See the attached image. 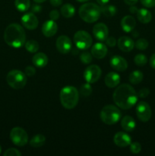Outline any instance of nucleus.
Here are the masks:
<instances>
[{
    "label": "nucleus",
    "instance_id": "obj_46",
    "mask_svg": "<svg viewBox=\"0 0 155 156\" xmlns=\"http://www.w3.org/2000/svg\"><path fill=\"white\" fill-rule=\"evenodd\" d=\"M97 3L100 4V5H106L109 2V0H97Z\"/></svg>",
    "mask_w": 155,
    "mask_h": 156
},
{
    "label": "nucleus",
    "instance_id": "obj_33",
    "mask_svg": "<svg viewBox=\"0 0 155 156\" xmlns=\"http://www.w3.org/2000/svg\"><path fill=\"white\" fill-rule=\"evenodd\" d=\"M80 59L82 63L89 64L92 62V54H91L89 52H84L81 54Z\"/></svg>",
    "mask_w": 155,
    "mask_h": 156
},
{
    "label": "nucleus",
    "instance_id": "obj_11",
    "mask_svg": "<svg viewBox=\"0 0 155 156\" xmlns=\"http://www.w3.org/2000/svg\"><path fill=\"white\" fill-rule=\"evenodd\" d=\"M56 46L59 53L65 54L71 50L72 44L68 37L65 36V35H62V36H59L56 40Z\"/></svg>",
    "mask_w": 155,
    "mask_h": 156
},
{
    "label": "nucleus",
    "instance_id": "obj_36",
    "mask_svg": "<svg viewBox=\"0 0 155 156\" xmlns=\"http://www.w3.org/2000/svg\"><path fill=\"white\" fill-rule=\"evenodd\" d=\"M149 94H150V91H149L148 88H141V89L138 91V93L137 94H138V97L144 98L147 97V96L149 95Z\"/></svg>",
    "mask_w": 155,
    "mask_h": 156
},
{
    "label": "nucleus",
    "instance_id": "obj_20",
    "mask_svg": "<svg viewBox=\"0 0 155 156\" xmlns=\"http://www.w3.org/2000/svg\"><path fill=\"white\" fill-rule=\"evenodd\" d=\"M105 84L108 88H115L117 85H119L120 82V76L118 73L111 72L108 73L105 77Z\"/></svg>",
    "mask_w": 155,
    "mask_h": 156
},
{
    "label": "nucleus",
    "instance_id": "obj_42",
    "mask_svg": "<svg viewBox=\"0 0 155 156\" xmlns=\"http://www.w3.org/2000/svg\"><path fill=\"white\" fill-rule=\"evenodd\" d=\"M150 66L152 67V68L154 69H155V53H153V54L151 56V57H150Z\"/></svg>",
    "mask_w": 155,
    "mask_h": 156
},
{
    "label": "nucleus",
    "instance_id": "obj_48",
    "mask_svg": "<svg viewBox=\"0 0 155 156\" xmlns=\"http://www.w3.org/2000/svg\"><path fill=\"white\" fill-rule=\"evenodd\" d=\"M76 1L79 2H84L88 1V0H76Z\"/></svg>",
    "mask_w": 155,
    "mask_h": 156
},
{
    "label": "nucleus",
    "instance_id": "obj_18",
    "mask_svg": "<svg viewBox=\"0 0 155 156\" xmlns=\"http://www.w3.org/2000/svg\"><path fill=\"white\" fill-rule=\"evenodd\" d=\"M117 44H118L119 50L123 52H130L135 47V43H134L133 40L126 36L120 37L118 40Z\"/></svg>",
    "mask_w": 155,
    "mask_h": 156
},
{
    "label": "nucleus",
    "instance_id": "obj_23",
    "mask_svg": "<svg viewBox=\"0 0 155 156\" xmlns=\"http://www.w3.org/2000/svg\"><path fill=\"white\" fill-rule=\"evenodd\" d=\"M137 18L140 22L143 24H147L152 19V15L150 11L146 9H140L137 12Z\"/></svg>",
    "mask_w": 155,
    "mask_h": 156
},
{
    "label": "nucleus",
    "instance_id": "obj_44",
    "mask_svg": "<svg viewBox=\"0 0 155 156\" xmlns=\"http://www.w3.org/2000/svg\"><path fill=\"white\" fill-rule=\"evenodd\" d=\"M124 2L128 5H134L138 2V0H124Z\"/></svg>",
    "mask_w": 155,
    "mask_h": 156
},
{
    "label": "nucleus",
    "instance_id": "obj_25",
    "mask_svg": "<svg viewBox=\"0 0 155 156\" xmlns=\"http://www.w3.org/2000/svg\"><path fill=\"white\" fill-rule=\"evenodd\" d=\"M46 143V137L42 134H37V135L33 136L30 140V145L32 147L40 148L43 146Z\"/></svg>",
    "mask_w": 155,
    "mask_h": 156
},
{
    "label": "nucleus",
    "instance_id": "obj_38",
    "mask_svg": "<svg viewBox=\"0 0 155 156\" xmlns=\"http://www.w3.org/2000/svg\"><path fill=\"white\" fill-rule=\"evenodd\" d=\"M24 72H25L26 76H28V77H31L36 74V69L33 66H27Z\"/></svg>",
    "mask_w": 155,
    "mask_h": 156
},
{
    "label": "nucleus",
    "instance_id": "obj_47",
    "mask_svg": "<svg viewBox=\"0 0 155 156\" xmlns=\"http://www.w3.org/2000/svg\"><path fill=\"white\" fill-rule=\"evenodd\" d=\"M33 1L36 3H42V2H46V0H33Z\"/></svg>",
    "mask_w": 155,
    "mask_h": 156
},
{
    "label": "nucleus",
    "instance_id": "obj_31",
    "mask_svg": "<svg viewBox=\"0 0 155 156\" xmlns=\"http://www.w3.org/2000/svg\"><path fill=\"white\" fill-rule=\"evenodd\" d=\"M135 63L138 66H143L147 62V58L144 54H137L134 58Z\"/></svg>",
    "mask_w": 155,
    "mask_h": 156
},
{
    "label": "nucleus",
    "instance_id": "obj_45",
    "mask_svg": "<svg viewBox=\"0 0 155 156\" xmlns=\"http://www.w3.org/2000/svg\"><path fill=\"white\" fill-rule=\"evenodd\" d=\"M138 9H137L135 6H133V5H132V7H130V9H129V12H130L131 13H132V14H137V12H138Z\"/></svg>",
    "mask_w": 155,
    "mask_h": 156
},
{
    "label": "nucleus",
    "instance_id": "obj_24",
    "mask_svg": "<svg viewBox=\"0 0 155 156\" xmlns=\"http://www.w3.org/2000/svg\"><path fill=\"white\" fill-rule=\"evenodd\" d=\"M74 13H75V9L72 5L69 4V3L65 4L61 8V14L65 18H71L74 16Z\"/></svg>",
    "mask_w": 155,
    "mask_h": 156
},
{
    "label": "nucleus",
    "instance_id": "obj_12",
    "mask_svg": "<svg viewBox=\"0 0 155 156\" xmlns=\"http://www.w3.org/2000/svg\"><path fill=\"white\" fill-rule=\"evenodd\" d=\"M93 34H94V36L95 37L97 41L103 42L108 37L109 30H108V27H106V24H104L103 23H98L94 26Z\"/></svg>",
    "mask_w": 155,
    "mask_h": 156
},
{
    "label": "nucleus",
    "instance_id": "obj_14",
    "mask_svg": "<svg viewBox=\"0 0 155 156\" xmlns=\"http://www.w3.org/2000/svg\"><path fill=\"white\" fill-rule=\"evenodd\" d=\"M113 142L119 147H126L130 146L132 143V139L130 136L125 132H118L115 134Z\"/></svg>",
    "mask_w": 155,
    "mask_h": 156
},
{
    "label": "nucleus",
    "instance_id": "obj_35",
    "mask_svg": "<svg viewBox=\"0 0 155 156\" xmlns=\"http://www.w3.org/2000/svg\"><path fill=\"white\" fill-rule=\"evenodd\" d=\"M21 153L16 149L10 148L4 152V156H21Z\"/></svg>",
    "mask_w": 155,
    "mask_h": 156
},
{
    "label": "nucleus",
    "instance_id": "obj_4",
    "mask_svg": "<svg viewBox=\"0 0 155 156\" xmlns=\"http://www.w3.org/2000/svg\"><path fill=\"white\" fill-rule=\"evenodd\" d=\"M79 15L83 21L87 23H93L100 18L101 10L100 7L94 3H86L79 9Z\"/></svg>",
    "mask_w": 155,
    "mask_h": 156
},
{
    "label": "nucleus",
    "instance_id": "obj_43",
    "mask_svg": "<svg viewBox=\"0 0 155 156\" xmlns=\"http://www.w3.org/2000/svg\"><path fill=\"white\" fill-rule=\"evenodd\" d=\"M42 10V7L40 5H34L32 7V11L33 12H40Z\"/></svg>",
    "mask_w": 155,
    "mask_h": 156
},
{
    "label": "nucleus",
    "instance_id": "obj_1",
    "mask_svg": "<svg viewBox=\"0 0 155 156\" xmlns=\"http://www.w3.org/2000/svg\"><path fill=\"white\" fill-rule=\"evenodd\" d=\"M112 98L117 107L123 110H129L137 103L138 94L130 85L122 84L114 91Z\"/></svg>",
    "mask_w": 155,
    "mask_h": 156
},
{
    "label": "nucleus",
    "instance_id": "obj_30",
    "mask_svg": "<svg viewBox=\"0 0 155 156\" xmlns=\"http://www.w3.org/2000/svg\"><path fill=\"white\" fill-rule=\"evenodd\" d=\"M80 92L81 95L84 96V97H88V96L91 95V93H92V87H91V83L87 82V83L83 84L81 86Z\"/></svg>",
    "mask_w": 155,
    "mask_h": 156
},
{
    "label": "nucleus",
    "instance_id": "obj_10",
    "mask_svg": "<svg viewBox=\"0 0 155 156\" xmlns=\"http://www.w3.org/2000/svg\"><path fill=\"white\" fill-rule=\"evenodd\" d=\"M136 115L141 121H148L152 115L150 105L145 101H140L136 107Z\"/></svg>",
    "mask_w": 155,
    "mask_h": 156
},
{
    "label": "nucleus",
    "instance_id": "obj_16",
    "mask_svg": "<svg viewBox=\"0 0 155 156\" xmlns=\"http://www.w3.org/2000/svg\"><path fill=\"white\" fill-rule=\"evenodd\" d=\"M110 66L113 69L119 72H124L128 68V62L120 56H114L110 59Z\"/></svg>",
    "mask_w": 155,
    "mask_h": 156
},
{
    "label": "nucleus",
    "instance_id": "obj_22",
    "mask_svg": "<svg viewBox=\"0 0 155 156\" xmlns=\"http://www.w3.org/2000/svg\"><path fill=\"white\" fill-rule=\"evenodd\" d=\"M122 128L126 132H132L135 129L136 126V123L135 120L131 116H126L121 120Z\"/></svg>",
    "mask_w": 155,
    "mask_h": 156
},
{
    "label": "nucleus",
    "instance_id": "obj_15",
    "mask_svg": "<svg viewBox=\"0 0 155 156\" xmlns=\"http://www.w3.org/2000/svg\"><path fill=\"white\" fill-rule=\"evenodd\" d=\"M58 30V25L53 20H49L45 21L42 26L43 34L47 37L54 36Z\"/></svg>",
    "mask_w": 155,
    "mask_h": 156
},
{
    "label": "nucleus",
    "instance_id": "obj_13",
    "mask_svg": "<svg viewBox=\"0 0 155 156\" xmlns=\"http://www.w3.org/2000/svg\"><path fill=\"white\" fill-rule=\"evenodd\" d=\"M21 23L25 28L28 30H34L38 27V19L32 12L25 14L21 18Z\"/></svg>",
    "mask_w": 155,
    "mask_h": 156
},
{
    "label": "nucleus",
    "instance_id": "obj_26",
    "mask_svg": "<svg viewBox=\"0 0 155 156\" xmlns=\"http://www.w3.org/2000/svg\"><path fill=\"white\" fill-rule=\"evenodd\" d=\"M143 78H144V75L140 70H135L130 73L129 79L131 83L133 85H137L143 80Z\"/></svg>",
    "mask_w": 155,
    "mask_h": 156
},
{
    "label": "nucleus",
    "instance_id": "obj_5",
    "mask_svg": "<svg viewBox=\"0 0 155 156\" xmlns=\"http://www.w3.org/2000/svg\"><path fill=\"white\" fill-rule=\"evenodd\" d=\"M100 119L107 125H113L119 122L121 118V112L119 109L112 105H106L100 111Z\"/></svg>",
    "mask_w": 155,
    "mask_h": 156
},
{
    "label": "nucleus",
    "instance_id": "obj_7",
    "mask_svg": "<svg viewBox=\"0 0 155 156\" xmlns=\"http://www.w3.org/2000/svg\"><path fill=\"white\" fill-rule=\"evenodd\" d=\"M74 42L80 50H88L92 45L93 40L91 35L85 30H78L74 35Z\"/></svg>",
    "mask_w": 155,
    "mask_h": 156
},
{
    "label": "nucleus",
    "instance_id": "obj_49",
    "mask_svg": "<svg viewBox=\"0 0 155 156\" xmlns=\"http://www.w3.org/2000/svg\"><path fill=\"white\" fill-rule=\"evenodd\" d=\"M1 152H2V147L0 146V153H1Z\"/></svg>",
    "mask_w": 155,
    "mask_h": 156
},
{
    "label": "nucleus",
    "instance_id": "obj_40",
    "mask_svg": "<svg viewBox=\"0 0 155 156\" xmlns=\"http://www.w3.org/2000/svg\"><path fill=\"white\" fill-rule=\"evenodd\" d=\"M50 18L51 20L56 21L59 18V12L57 10H53L50 13Z\"/></svg>",
    "mask_w": 155,
    "mask_h": 156
},
{
    "label": "nucleus",
    "instance_id": "obj_28",
    "mask_svg": "<svg viewBox=\"0 0 155 156\" xmlns=\"http://www.w3.org/2000/svg\"><path fill=\"white\" fill-rule=\"evenodd\" d=\"M15 5L19 12H24L28 10L30 5V0H15Z\"/></svg>",
    "mask_w": 155,
    "mask_h": 156
},
{
    "label": "nucleus",
    "instance_id": "obj_37",
    "mask_svg": "<svg viewBox=\"0 0 155 156\" xmlns=\"http://www.w3.org/2000/svg\"><path fill=\"white\" fill-rule=\"evenodd\" d=\"M141 3L147 8H153L155 6V0H140Z\"/></svg>",
    "mask_w": 155,
    "mask_h": 156
},
{
    "label": "nucleus",
    "instance_id": "obj_39",
    "mask_svg": "<svg viewBox=\"0 0 155 156\" xmlns=\"http://www.w3.org/2000/svg\"><path fill=\"white\" fill-rule=\"evenodd\" d=\"M105 41H106V45L110 47H115V44H116V41H115V37H109L106 38Z\"/></svg>",
    "mask_w": 155,
    "mask_h": 156
},
{
    "label": "nucleus",
    "instance_id": "obj_21",
    "mask_svg": "<svg viewBox=\"0 0 155 156\" xmlns=\"http://www.w3.org/2000/svg\"><path fill=\"white\" fill-rule=\"evenodd\" d=\"M33 65L38 68H43L48 63V57L43 53H37L32 59Z\"/></svg>",
    "mask_w": 155,
    "mask_h": 156
},
{
    "label": "nucleus",
    "instance_id": "obj_34",
    "mask_svg": "<svg viewBox=\"0 0 155 156\" xmlns=\"http://www.w3.org/2000/svg\"><path fill=\"white\" fill-rule=\"evenodd\" d=\"M141 150V146L138 142L131 143L130 144V152L133 154H138Z\"/></svg>",
    "mask_w": 155,
    "mask_h": 156
},
{
    "label": "nucleus",
    "instance_id": "obj_27",
    "mask_svg": "<svg viewBox=\"0 0 155 156\" xmlns=\"http://www.w3.org/2000/svg\"><path fill=\"white\" fill-rule=\"evenodd\" d=\"M100 10H101V13L103 14L106 17H112L115 15L117 12L116 8L114 5H103L100 7Z\"/></svg>",
    "mask_w": 155,
    "mask_h": 156
},
{
    "label": "nucleus",
    "instance_id": "obj_6",
    "mask_svg": "<svg viewBox=\"0 0 155 156\" xmlns=\"http://www.w3.org/2000/svg\"><path fill=\"white\" fill-rule=\"evenodd\" d=\"M7 83L14 89H21L27 83V76L21 70L14 69L9 72L6 77Z\"/></svg>",
    "mask_w": 155,
    "mask_h": 156
},
{
    "label": "nucleus",
    "instance_id": "obj_17",
    "mask_svg": "<svg viewBox=\"0 0 155 156\" xmlns=\"http://www.w3.org/2000/svg\"><path fill=\"white\" fill-rule=\"evenodd\" d=\"M107 53V47L103 43H97L91 48V54L96 59H103Z\"/></svg>",
    "mask_w": 155,
    "mask_h": 156
},
{
    "label": "nucleus",
    "instance_id": "obj_32",
    "mask_svg": "<svg viewBox=\"0 0 155 156\" xmlns=\"http://www.w3.org/2000/svg\"><path fill=\"white\" fill-rule=\"evenodd\" d=\"M135 47H136V49L140 50H144L148 47V42L146 39L144 38H141V39H138V41L135 42Z\"/></svg>",
    "mask_w": 155,
    "mask_h": 156
},
{
    "label": "nucleus",
    "instance_id": "obj_8",
    "mask_svg": "<svg viewBox=\"0 0 155 156\" xmlns=\"http://www.w3.org/2000/svg\"><path fill=\"white\" fill-rule=\"evenodd\" d=\"M10 139L12 143L18 146H24L28 142V135L24 129L15 127L11 130Z\"/></svg>",
    "mask_w": 155,
    "mask_h": 156
},
{
    "label": "nucleus",
    "instance_id": "obj_29",
    "mask_svg": "<svg viewBox=\"0 0 155 156\" xmlns=\"http://www.w3.org/2000/svg\"><path fill=\"white\" fill-rule=\"evenodd\" d=\"M25 49L30 53H36L39 50V44L34 40H30L25 43Z\"/></svg>",
    "mask_w": 155,
    "mask_h": 156
},
{
    "label": "nucleus",
    "instance_id": "obj_2",
    "mask_svg": "<svg viewBox=\"0 0 155 156\" xmlns=\"http://www.w3.org/2000/svg\"><path fill=\"white\" fill-rule=\"evenodd\" d=\"M4 40L10 47L20 48L25 44L26 34L24 29L16 23L9 24L5 30Z\"/></svg>",
    "mask_w": 155,
    "mask_h": 156
},
{
    "label": "nucleus",
    "instance_id": "obj_9",
    "mask_svg": "<svg viewBox=\"0 0 155 156\" xmlns=\"http://www.w3.org/2000/svg\"><path fill=\"white\" fill-rule=\"evenodd\" d=\"M101 69L97 65H91L85 69L84 72V78L88 83H94L97 82L101 76Z\"/></svg>",
    "mask_w": 155,
    "mask_h": 156
},
{
    "label": "nucleus",
    "instance_id": "obj_41",
    "mask_svg": "<svg viewBox=\"0 0 155 156\" xmlns=\"http://www.w3.org/2000/svg\"><path fill=\"white\" fill-rule=\"evenodd\" d=\"M50 4L54 7H59L62 4V0H50Z\"/></svg>",
    "mask_w": 155,
    "mask_h": 156
},
{
    "label": "nucleus",
    "instance_id": "obj_3",
    "mask_svg": "<svg viewBox=\"0 0 155 156\" xmlns=\"http://www.w3.org/2000/svg\"><path fill=\"white\" fill-rule=\"evenodd\" d=\"M60 101L65 109L71 110L78 103L79 93L74 86H65L60 91Z\"/></svg>",
    "mask_w": 155,
    "mask_h": 156
},
{
    "label": "nucleus",
    "instance_id": "obj_19",
    "mask_svg": "<svg viewBox=\"0 0 155 156\" xmlns=\"http://www.w3.org/2000/svg\"><path fill=\"white\" fill-rule=\"evenodd\" d=\"M135 25H136L135 19L134 18V17L131 16V15H126L121 21L122 28L125 32H127V33L132 31L135 28Z\"/></svg>",
    "mask_w": 155,
    "mask_h": 156
}]
</instances>
